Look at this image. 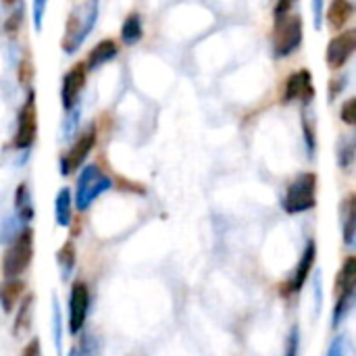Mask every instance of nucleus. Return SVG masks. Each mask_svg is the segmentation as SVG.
I'll list each match as a JSON object with an SVG mask.
<instances>
[{
  "mask_svg": "<svg viewBox=\"0 0 356 356\" xmlns=\"http://www.w3.org/2000/svg\"><path fill=\"white\" fill-rule=\"evenodd\" d=\"M25 286L19 282V280H6L2 286H0V305H2V311L8 313L13 311V307L17 305V300L21 298Z\"/></svg>",
  "mask_w": 356,
  "mask_h": 356,
  "instance_id": "obj_17",
  "label": "nucleus"
},
{
  "mask_svg": "<svg viewBox=\"0 0 356 356\" xmlns=\"http://www.w3.org/2000/svg\"><path fill=\"white\" fill-rule=\"evenodd\" d=\"M86 79H88V69L83 63H77L65 77H63V88H60V100H63V108L69 113L77 106L79 96L86 88Z\"/></svg>",
  "mask_w": 356,
  "mask_h": 356,
  "instance_id": "obj_10",
  "label": "nucleus"
},
{
  "mask_svg": "<svg viewBox=\"0 0 356 356\" xmlns=\"http://www.w3.org/2000/svg\"><path fill=\"white\" fill-rule=\"evenodd\" d=\"M117 52H119V48H117V42L115 40H102V42H98L90 50V54H88V58H86L83 65H86L88 71H96L102 65H106L108 60H113L117 56Z\"/></svg>",
  "mask_w": 356,
  "mask_h": 356,
  "instance_id": "obj_14",
  "label": "nucleus"
},
{
  "mask_svg": "<svg viewBox=\"0 0 356 356\" xmlns=\"http://www.w3.org/2000/svg\"><path fill=\"white\" fill-rule=\"evenodd\" d=\"M98 15H100L98 0H86L69 13L65 33L60 40V48L65 54H73L81 48L86 38L92 33V29L98 21Z\"/></svg>",
  "mask_w": 356,
  "mask_h": 356,
  "instance_id": "obj_1",
  "label": "nucleus"
},
{
  "mask_svg": "<svg viewBox=\"0 0 356 356\" xmlns=\"http://www.w3.org/2000/svg\"><path fill=\"white\" fill-rule=\"evenodd\" d=\"M88 309H90V290L83 282H75L69 292V332L73 336H77L83 330Z\"/></svg>",
  "mask_w": 356,
  "mask_h": 356,
  "instance_id": "obj_9",
  "label": "nucleus"
},
{
  "mask_svg": "<svg viewBox=\"0 0 356 356\" xmlns=\"http://www.w3.org/2000/svg\"><path fill=\"white\" fill-rule=\"evenodd\" d=\"M56 263H58V267H60V271H63V277L67 280L69 273H71V269H73V265H75V246H73L71 242H67V244L56 252Z\"/></svg>",
  "mask_w": 356,
  "mask_h": 356,
  "instance_id": "obj_22",
  "label": "nucleus"
},
{
  "mask_svg": "<svg viewBox=\"0 0 356 356\" xmlns=\"http://www.w3.org/2000/svg\"><path fill=\"white\" fill-rule=\"evenodd\" d=\"M94 144H96V127L92 125V127H88V129L75 140V144L60 156V173H63V175H71L75 169H79V167L86 163V159L90 156Z\"/></svg>",
  "mask_w": 356,
  "mask_h": 356,
  "instance_id": "obj_8",
  "label": "nucleus"
},
{
  "mask_svg": "<svg viewBox=\"0 0 356 356\" xmlns=\"http://www.w3.org/2000/svg\"><path fill=\"white\" fill-rule=\"evenodd\" d=\"M284 211L290 215L307 213L317 204V175L315 173H302L298 175L286 190V196L282 200Z\"/></svg>",
  "mask_w": 356,
  "mask_h": 356,
  "instance_id": "obj_4",
  "label": "nucleus"
},
{
  "mask_svg": "<svg viewBox=\"0 0 356 356\" xmlns=\"http://www.w3.org/2000/svg\"><path fill=\"white\" fill-rule=\"evenodd\" d=\"M355 6L350 0H332L330 8H327V23L334 31H342L346 27V23L353 19Z\"/></svg>",
  "mask_w": 356,
  "mask_h": 356,
  "instance_id": "obj_15",
  "label": "nucleus"
},
{
  "mask_svg": "<svg viewBox=\"0 0 356 356\" xmlns=\"http://www.w3.org/2000/svg\"><path fill=\"white\" fill-rule=\"evenodd\" d=\"M52 336H54V346L58 356H63V319H60V309L58 302H52Z\"/></svg>",
  "mask_w": 356,
  "mask_h": 356,
  "instance_id": "obj_23",
  "label": "nucleus"
},
{
  "mask_svg": "<svg viewBox=\"0 0 356 356\" xmlns=\"http://www.w3.org/2000/svg\"><path fill=\"white\" fill-rule=\"evenodd\" d=\"M302 44V19L298 15H286L275 19L273 27V52L284 58L298 50Z\"/></svg>",
  "mask_w": 356,
  "mask_h": 356,
  "instance_id": "obj_5",
  "label": "nucleus"
},
{
  "mask_svg": "<svg viewBox=\"0 0 356 356\" xmlns=\"http://www.w3.org/2000/svg\"><path fill=\"white\" fill-rule=\"evenodd\" d=\"M31 75H33V67H31V63H29L27 58H25V60H21V67H19V81H21V83H29Z\"/></svg>",
  "mask_w": 356,
  "mask_h": 356,
  "instance_id": "obj_30",
  "label": "nucleus"
},
{
  "mask_svg": "<svg viewBox=\"0 0 356 356\" xmlns=\"http://www.w3.org/2000/svg\"><path fill=\"white\" fill-rule=\"evenodd\" d=\"M15 209H17V217H19L23 223L31 221V217H33V202H31V194H29V190H27L25 184H21V186L17 188V194H15Z\"/></svg>",
  "mask_w": 356,
  "mask_h": 356,
  "instance_id": "obj_19",
  "label": "nucleus"
},
{
  "mask_svg": "<svg viewBox=\"0 0 356 356\" xmlns=\"http://www.w3.org/2000/svg\"><path fill=\"white\" fill-rule=\"evenodd\" d=\"M298 0H277V4H275V19H280V17H286V15H290V10L294 8V4H296Z\"/></svg>",
  "mask_w": 356,
  "mask_h": 356,
  "instance_id": "obj_29",
  "label": "nucleus"
},
{
  "mask_svg": "<svg viewBox=\"0 0 356 356\" xmlns=\"http://www.w3.org/2000/svg\"><path fill=\"white\" fill-rule=\"evenodd\" d=\"M342 217H344V244L350 246L355 242L356 234V198L355 194H350L344 202V211H342Z\"/></svg>",
  "mask_w": 356,
  "mask_h": 356,
  "instance_id": "obj_18",
  "label": "nucleus"
},
{
  "mask_svg": "<svg viewBox=\"0 0 356 356\" xmlns=\"http://www.w3.org/2000/svg\"><path fill=\"white\" fill-rule=\"evenodd\" d=\"M315 96V88H313V75L309 69H300L296 73H292L286 79V88H284V102H296L302 100L305 104L311 102Z\"/></svg>",
  "mask_w": 356,
  "mask_h": 356,
  "instance_id": "obj_12",
  "label": "nucleus"
},
{
  "mask_svg": "<svg viewBox=\"0 0 356 356\" xmlns=\"http://www.w3.org/2000/svg\"><path fill=\"white\" fill-rule=\"evenodd\" d=\"M48 0H31V17H33V29L40 33L44 27V17H46Z\"/></svg>",
  "mask_w": 356,
  "mask_h": 356,
  "instance_id": "obj_25",
  "label": "nucleus"
},
{
  "mask_svg": "<svg viewBox=\"0 0 356 356\" xmlns=\"http://www.w3.org/2000/svg\"><path fill=\"white\" fill-rule=\"evenodd\" d=\"M340 117L346 125H355L356 123V98H348L342 108H340Z\"/></svg>",
  "mask_w": 356,
  "mask_h": 356,
  "instance_id": "obj_26",
  "label": "nucleus"
},
{
  "mask_svg": "<svg viewBox=\"0 0 356 356\" xmlns=\"http://www.w3.org/2000/svg\"><path fill=\"white\" fill-rule=\"evenodd\" d=\"M355 284H356V259L348 257L344 267L340 269L338 282H336V290H338V298H336V307H334V327H338L346 315L353 309L355 302Z\"/></svg>",
  "mask_w": 356,
  "mask_h": 356,
  "instance_id": "obj_6",
  "label": "nucleus"
},
{
  "mask_svg": "<svg viewBox=\"0 0 356 356\" xmlns=\"http://www.w3.org/2000/svg\"><path fill=\"white\" fill-rule=\"evenodd\" d=\"M19 21H21V10L13 13V17L6 21V25H4V27H6V31H8V33H15V31H17V27H19Z\"/></svg>",
  "mask_w": 356,
  "mask_h": 356,
  "instance_id": "obj_33",
  "label": "nucleus"
},
{
  "mask_svg": "<svg viewBox=\"0 0 356 356\" xmlns=\"http://www.w3.org/2000/svg\"><path fill=\"white\" fill-rule=\"evenodd\" d=\"M38 138V108H35V92L29 90L25 102L21 104L19 117H17V131L13 138L15 148L25 150L29 148Z\"/></svg>",
  "mask_w": 356,
  "mask_h": 356,
  "instance_id": "obj_7",
  "label": "nucleus"
},
{
  "mask_svg": "<svg viewBox=\"0 0 356 356\" xmlns=\"http://www.w3.org/2000/svg\"><path fill=\"white\" fill-rule=\"evenodd\" d=\"M71 213H73V200L69 188H63L54 200V219L60 227H69L71 223Z\"/></svg>",
  "mask_w": 356,
  "mask_h": 356,
  "instance_id": "obj_16",
  "label": "nucleus"
},
{
  "mask_svg": "<svg viewBox=\"0 0 356 356\" xmlns=\"http://www.w3.org/2000/svg\"><path fill=\"white\" fill-rule=\"evenodd\" d=\"M33 259V232L29 227L21 229L13 244L6 248L2 257V273L6 280H17Z\"/></svg>",
  "mask_w": 356,
  "mask_h": 356,
  "instance_id": "obj_2",
  "label": "nucleus"
},
{
  "mask_svg": "<svg viewBox=\"0 0 356 356\" xmlns=\"http://www.w3.org/2000/svg\"><path fill=\"white\" fill-rule=\"evenodd\" d=\"M111 186H113L111 177L98 165L83 167L77 179V188H75V207L79 211H88L98 196L111 190Z\"/></svg>",
  "mask_w": 356,
  "mask_h": 356,
  "instance_id": "obj_3",
  "label": "nucleus"
},
{
  "mask_svg": "<svg viewBox=\"0 0 356 356\" xmlns=\"http://www.w3.org/2000/svg\"><path fill=\"white\" fill-rule=\"evenodd\" d=\"M327 356H346V340L344 338H336L327 350Z\"/></svg>",
  "mask_w": 356,
  "mask_h": 356,
  "instance_id": "obj_31",
  "label": "nucleus"
},
{
  "mask_svg": "<svg viewBox=\"0 0 356 356\" xmlns=\"http://www.w3.org/2000/svg\"><path fill=\"white\" fill-rule=\"evenodd\" d=\"M298 346H300V332L298 327L294 325L290 336H288V350H286V356H296L298 355Z\"/></svg>",
  "mask_w": 356,
  "mask_h": 356,
  "instance_id": "obj_27",
  "label": "nucleus"
},
{
  "mask_svg": "<svg viewBox=\"0 0 356 356\" xmlns=\"http://www.w3.org/2000/svg\"><path fill=\"white\" fill-rule=\"evenodd\" d=\"M356 50V31L355 29H346V31H340L330 44H327V67L330 69H342L350 56L355 54Z\"/></svg>",
  "mask_w": 356,
  "mask_h": 356,
  "instance_id": "obj_11",
  "label": "nucleus"
},
{
  "mask_svg": "<svg viewBox=\"0 0 356 356\" xmlns=\"http://www.w3.org/2000/svg\"><path fill=\"white\" fill-rule=\"evenodd\" d=\"M323 4H325V0H313V23H315V29H321V25H323Z\"/></svg>",
  "mask_w": 356,
  "mask_h": 356,
  "instance_id": "obj_28",
  "label": "nucleus"
},
{
  "mask_svg": "<svg viewBox=\"0 0 356 356\" xmlns=\"http://www.w3.org/2000/svg\"><path fill=\"white\" fill-rule=\"evenodd\" d=\"M346 88V77H340V79H332V90H330V96L336 98L342 90Z\"/></svg>",
  "mask_w": 356,
  "mask_h": 356,
  "instance_id": "obj_32",
  "label": "nucleus"
},
{
  "mask_svg": "<svg viewBox=\"0 0 356 356\" xmlns=\"http://www.w3.org/2000/svg\"><path fill=\"white\" fill-rule=\"evenodd\" d=\"M21 356H40V342H38V340H31V342L23 348Z\"/></svg>",
  "mask_w": 356,
  "mask_h": 356,
  "instance_id": "obj_34",
  "label": "nucleus"
},
{
  "mask_svg": "<svg viewBox=\"0 0 356 356\" xmlns=\"http://www.w3.org/2000/svg\"><path fill=\"white\" fill-rule=\"evenodd\" d=\"M315 259H317V244L313 240H309L307 246H305V252H302V257H300V261H298V265L294 269V275H292V280H290V284L286 288V292L294 294V292L302 290V286L307 284V277L311 275Z\"/></svg>",
  "mask_w": 356,
  "mask_h": 356,
  "instance_id": "obj_13",
  "label": "nucleus"
},
{
  "mask_svg": "<svg viewBox=\"0 0 356 356\" xmlns=\"http://www.w3.org/2000/svg\"><path fill=\"white\" fill-rule=\"evenodd\" d=\"M302 127H305V142H307V148H309V152L313 154V152H315V119H313V113H311V111H305Z\"/></svg>",
  "mask_w": 356,
  "mask_h": 356,
  "instance_id": "obj_24",
  "label": "nucleus"
},
{
  "mask_svg": "<svg viewBox=\"0 0 356 356\" xmlns=\"http://www.w3.org/2000/svg\"><path fill=\"white\" fill-rule=\"evenodd\" d=\"M2 2H4V4H8V6H10V4H17V2H19V0H2Z\"/></svg>",
  "mask_w": 356,
  "mask_h": 356,
  "instance_id": "obj_35",
  "label": "nucleus"
},
{
  "mask_svg": "<svg viewBox=\"0 0 356 356\" xmlns=\"http://www.w3.org/2000/svg\"><path fill=\"white\" fill-rule=\"evenodd\" d=\"M31 313H33V296L29 294V296H25V300H23V305H21V309H19V313H17V319H15V330H13V334L19 338V336H23L29 327H31Z\"/></svg>",
  "mask_w": 356,
  "mask_h": 356,
  "instance_id": "obj_21",
  "label": "nucleus"
},
{
  "mask_svg": "<svg viewBox=\"0 0 356 356\" xmlns=\"http://www.w3.org/2000/svg\"><path fill=\"white\" fill-rule=\"evenodd\" d=\"M142 19H140V15L138 13H131L125 21H123V25H121V40L125 42V44H136V42H140L142 40Z\"/></svg>",
  "mask_w": 356,
  "mask_h": 356,
  "instance_id": "obj_20",
  "label": "nucleus"
}]
</instances>
